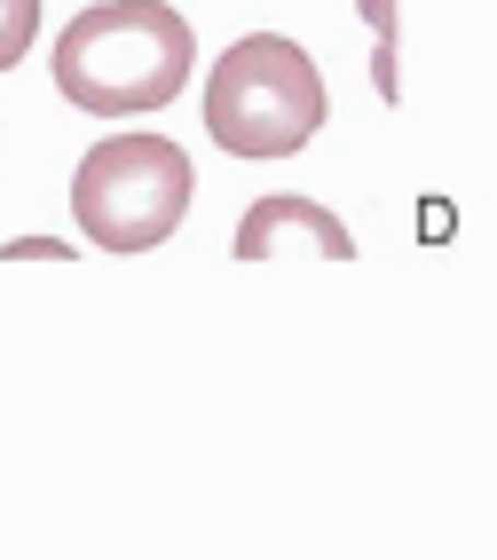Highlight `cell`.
<instances>
[{"mask_svg": "<svg viewBox=\"0 0 497 560\" xmlns=\"http://www.w3.org/2000/svg\"><path fill=\"white\" fill-rule=\"evenodd\" d=\"M0 260H71V245H63V237H9V245H0Z\"/></svg>", "mask_w": 497, "mask_h": 560, "instance_id": "7", "label": "cell"}, {"mask_svg": "<svg viewBox=\"0 0 497 560\" xmlns=\"http://www.w3.org/2000/svg\"><path fill=\"white\" fill-rule=\"evenodd\" d=\"M189 190H198V174H189L182 142L103 135L71 174V221H80V237L95 253H150L182 230Z\"/></svg>", "mask_w": 497, "mask_h": 560, "instance_id": "3", "label": "cell"}, {"mask_svg": "<svg viewBox=\"0 0 497 560\" xmlns=\"http://www.w3.org/2000/svg\"><path fill=\"white\" fill-rule=\"evenodd\" d=\"M189 71H198V40L166 0H103L56 32V95L95 119L166 110Z\"/></svg>", "mask_w": 497, "mask_h": 560, "instance_id": "1", "label": "cell"}, {"mask_svg": "<svg viewBox=\"0 0 497 560\" xmlns=\"http://www.w3.org/2000/svg\"><path fill=\"white\" fill-rule=\"evenodd\" d=\"M363 9V24H371V88H379V103H403V71H395V32H403V9L395 0H356Z\"/></svg>", "mask_w": 497, "mask_h": 560, "instance_id": "5", "label": "cell"}, {"mask_svg": "<svg viewBox=\"0 0 497 560\" xmlns=\"http://www.w3.org/2000/svg\"><path fill=\"white\" fill-rule=\"evenodd\" d=\"M238 260H277V253H316V260H356V230L339 221L332 206H316V198H261V206H245V221H238Z\"/></svg>", "mask_w": 497, "mask_h": 560, "instance_id": "4", "label": "cell"}, {"mask_svg": "<svg viewBox=\"0 0 497 560\" xmlns=\"http://www.w3.org/2000/svg\"><path fill=\"white\" fill-rule=\"evenodd\" d=\"M32 32H41V0H0V71H16Z\"/></svg>", "mask_w": 497, "mask_h": 560, "instance_id": "6", "label": "cell"}, {"mask_svg": "<svg viewBox=\"0 0 497 560\" xmlns=\"http://www.w3.org/2000/svg\"><path fill=\"white\" fill-rule=\"evenodd\" d=\"M198 103L221 159H292L324 127V71L285 32H245L213 56Z\"/></svg>", "mask_w": 497, "mask_h": 560, "instance_id": "2", "label": "cell"}]
</instances>
